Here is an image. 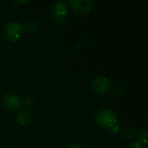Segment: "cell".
<instances>
[{
    "label": "cell",
    "mask_w": 148,
    "mask_h": 148,
    "mask_svg": "<svg viewBox=\"0 0 148 148\" xmlns=\"http://www.w3.org/2000/svg\"><path fill=\"white\" fill-rule=\"evenodd\" d=\"M91 89L98 95H103L109 89L111 82L108 78L105 76H97L91 82Z\"/></svg>",
    "instance_id": "cell-4"
},
{
    "label": "cell",
    "mask_w": 148,
    "mask_h": 148,
    "mask_svg": "<svg viewBox=\"0 0 148 148\" xmlns=\"http://www.w3.org/2000/svg\"><path fill=\"white\" fill-rule=\"evenodd\" d=\"M30 118L31 115L29 114V111L27 110H21L16 116V121L19 125L21 126H25L27 124H29V122L30 121Z\"/></svg>",
    "instance_id": "cell-7"
},
{
    "label": "cell",
    "mask_w": 148,
    "mask_h": 148,
    "mask_svg": "<svg viewBox=\"0 0 148 148\" xmlns=\"http://www.w3.org/2000/svg\"><path fill=\"white\" fill-rule=\"evenodd\" d=\"M130 148H145V147L140 142H134L130 146Z\"/></svg>",
    "instance_id": "cell-13"
},
{
    "label": "cell",
    "mask_w": 148,
    "mask_h": 148,
    "mask_svg": "<svg viewBox=\"0 0 148 148\" xmlns=\"http://www.w3.org/2000/svg\"><path fill=\"white\" fill-rule=\"evenodd\" d=\"M120 129H121V126H120V123L118 122V121L116 122H114L110 127L108 128V132L112 134H116L120 132Z\"/></svg>",
    "instance_id": "cell-11"
},
{
    "label": "cell",
    "mask_w": 148,
    "mask_h": 148,
    "mask_svg": "<svg viewBox=\"0 0 148 148\" xmlns=\"http://www.w3.org/2000/svg\"><path fill=\"white\" fill-rule=\"evenodd\" d=\"M23 26L16 21H10L4 26V35L8 40L16 42L21 36L23 32Z\"/></svg>",
    "instance_id": "cell-2"
},
{
    "label": "cell",
    "mask_w": 148,
    "mask_h": 148,
    "mask_svg": "<svg viewBox=\"0 0 148 148\" xmlns=\"http://www.w3.org/2000/svg\"><path fill=\"white\" fill-rule=\"evenodd\" d=\"M3 102L4 107L11 111L16 110L21 107V100L19 96L14 93H7L3 95Z\"/></svg>",
    "instance_id": "cell-6"
},
{
    "label": "cell",
    "mask_w": 148,
    "mask_h": 148,
    "mask_svg": "<svg viewBox=\"0 0 148 148\" xmlns=\"http://www.w3.org/2000/svg\"><path fill=\"white\" fill-rule=\"evenodd\" d=\"M121 135L124 140H132L136 136V133L134 129L129 127V128H125L121 130Z\"/></svg>",
    "instance_id": "cell-8"
},
{
    "label": "cell",
    "mask_w": 148,
    "mask_h": 148,
    "mask_svg": "<svg viewBox=\"0 0 148 148\" xmlns=\"http://www.w3.org/2000/svg\"><path fill=\"white\" fill-rule=\"evenodd\" d=\"M69 148H85L82 145H81V144H78V143H75V144H72V145H70Z\"/></svg>",
    "instance_id": "cell-14"
},
{
    "label": "cell",
    "mask_w": 148,
    "mask_h": 148,
    "mask_svg": "<svg viewBox=\"0 0 148 148\" xmlns=\"http://www.w3.org/2000/svg\"><path fill=\"white\" fill-rule=\"evenodd\" d=\"M68 8L64 2L58 1L56 2L51 10V16L56 22L61 23L67 18Z\"/></svg>",
    "instance_id": "cell-5"
},
{
    "label": "cell",
    "mask_w": 148,
    "mask_h": 148,
    "mask_svg": "<svg viewBox=\"0 0 148 148\" xmlns=\"http://www.w3.org/2000/svg\"><path fill=\"white\" fill-rule=\"evenodd\" d=\"M24 29L29 32H34L38 29V23L34 20H29L25 23Z\"/></svg>",
    "instance_id": "cell-10"
},
{
    "label": "cell",
    "mask_w": 148,
    "mask_h": 148,
    "mask_svg": "<svg viewBox=\"0 0 148 148\" xmlns=\"http://www.w3.org/2000/svg\"><path fill=\"white\" fill-rule=\"evenodd\" d=\"M69 4L78 15H87L93 9V3L90 0H69Z\"/></svg>",
    "instance_id": "cell-3"
},
{
    "label": "cell",
    "mask_w": 148,
    "mask_h": 148,
    "mask_svg": "<svg viewBox=\"0 0 148 148\" xmlns=\"http://www.w3.org/2000/svg\"><path fill=\"white\" fill-rule=\"evenodd\" d=\"M138 137H139V142L142 144L144 147H146L147 145V129L140 130L138 134Z\"/></svg>",
    "instance_id": "cell-9"
},
{
    "label": "cell",
    "mask_w": 148,
    "mask_h": 148,
    "mask_svg": "<svg viewBox=\"0 0 148 148\" xmlns=\"http://www.w3.org/2000/svg\"><path fill=\"white\" fill-rule=\"evenodd\" d=\"M14 3L16 4H20V3H27V1H14Z\"/></svg>",
    "instance_id": "cell-15"
},
{
    "label": "cell",
    "mask_w": 148,
    "mask_h": 148,
    "mask_svg": "<svg viewBox=\"0 0 148 148\" xmlns=\"http://www.w3.org/2000/svg\"><path fill=\"white\" fill-rule=\"evenodd\" d=\"M23 103H24V105L27 106V107H31V106L33 105V103H34V100H33V98L30 97V96H26V97L23 99Z\"/></svg>",
    "instance_id": "cell-12"
},
{
    "label": "cell",
    "mask_w": 148,
    "mask_h": 148,
    "mask_svg": "<svg viewBox=\"0 0 148 148\" xmlns=\"http://www.w3.org/2000/svg\"><path fill=\"white\" fill-rule=\"evenodd\" d=\"M95 122L96 124L103 128L110 127L114 122L117 121V118L115 114L109 109H101L95 115Z\"/></svg>",
    "instance_id": "cell-1"
}]
</instances>
